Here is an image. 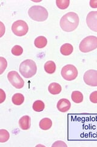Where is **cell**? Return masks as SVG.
Instances as JSON below:
<instances>
[{
	"label": "cell",
	"mask_w": 97,
	"mask_h": 147,
	"mask_svg": "<svg viewBox=\"0 0 97 147\" xmlns=\"http://www.w3.org/2000/svg\"><path fill=\"white\" fill-rule=\"evenodd\" d=\"M44 68L46 72L52 74L56 71V64L52 61H48L44 64Z\"/></svg>",
	"instance_id": "16"
},
{
	"label": "cell",
	"mask_w": 97,
	"mask_h": 147,
	"mask_svg": "<svg viewBox=\"0 0 97 147\" xmlns=\"http://www.w3.org/2000/svg\"><path fill=\"white\" fill-rule=\"evenodd\" d=\"M32 108H33L35 112H42L45 108V105L42 100H37L35 101L34 103L33 104Z\"/></svg>",
	"instance_id": "19"
},
{
	"label": "cell",
	"mask_w": 97,
	"mask_h": 147,
	"mask_svg": "<svg viewBox=\"0 0 97 147\" xmlns=\"http://www.w3.org/2000/svg\"><path fill=\"white\" fill-rule=\"evenodd\" d=\"M0 24H1V35H0V37H1L4 35V32H5V27H4V25H3V24L2 22H1L0 23Z\"/></svg>",
	"instance_id": "28"
},
{
	"label": "cell",
	"mask_w": 97,
	"mask_h": 147,
	"mask_svg": "<svg viewBox=\"0 0 97 147\" xmlns=\"http://www.w3.org/2000/svg\"><path fill=\"white\" fill-rule=\"evenodd\" d=\"M80 19L75 12H70L64 15L60 20L59 25L61 29L66 32H72L77 29Z\"/></svg>",
	"instance_id": "1"
},
{
	"label": "cell",
	"mask_w": 97,
	"mask_h": 147,
	"mask_svg": "<svg viewBox=\"0 0 97 147\" xmlns=\"http://www.w3.org/2000/svg\"><path fill=\"white\" fill-rule=\"evenodd\" d=\"M10 138L9 132L6 129L0 130V143L6 142Z\"/></svg>",
	"instance_id": "20"
},
{
	"label": "cell",
	"mask_w": 97,
	"mask_h": 147,
	"mask_svg": "<svg viewBox=\"0 0 97 147\" xmlns=\"http://www.w3.org/2000/svg\"><path fill=\"white\" fill-rule=\"evenodd\" d=\"M11 52L15 56H20L23 53V49L20 45H15L12 49Z\"/></svg>",
	"instance_id": "22"
},
{
	"label": "cell",
	"mask_w": 97,
	"mask_h": 147,
	"mask_svg": "<svg viewBox=\"0 0 97 147\" xmlns=\"http://www.w3.org/2000/svg\"><path fill=\"white\" fill-rule=\"evenodd\" d=\"M0 74H2L7 66L6 59L3 57H0Z\"/></svg>",
	"instance_id": "23"
},
{
	"label": "cell",
	"mask_w": 97,
	"mask_h": 147,
	"mask_svg": "<svg viewBox=\"0 0 97 147\" xmlns=\"http://www.w3.org/2000/svg\"><path fill=\"white\" fill-rule=\"evenodd\" d=\"M19 126L22 130H28L30 127V117L28 115L22 117L19 120Z\"/></svg>",
	"instance_id": "11"
},
{
	"label": "cell",
	"mask_w": 97,
	"mask_h": 147,
	"mask_svg": "<svg viewBox=\"0 0 97 147\" xmlns=\"http://www.w3.org/2000/svg\"><path fill=\"white\" fill-rule=\"evenodd\" d=\"M19 70L23 77L26 79H29L36 74L37 67L34 61L32 59H26L20 64Z\"/></svg>",
	"instance_id": "2"
},
{
	"label": "cell",
	"mask_w": 97,
	"mask_h": 147,
	"mask_svg": "<svg viewBox=\"0 0 97 147\" xmlns=\"http://www.w3.org/2000/svg\"><path fill=\"white\" fill-rule=\"evenodd\" d=\"M71 107V102L67 99H60L57 103V109L59 112H66L70 110Z\"/></svg>",
	"instance_id": "10"
},
{
	"label": "cell",
	"mask_w": 97,
	"mask_h": 147,
	"mask_svg": "<svg viewBox=\"0 0 97 147\" xmlns=\"http://www.w3.org/2000/svg\"><path fill=\"white\" fill-rule=\"evenodd\" d=\"M35 46L36 48L43 49L48 44V40L44 36H38L35 39Z\"/></svg>",
	"instance_id": "13"
},
{
	"label": "cell",
	"mask_w": 97,
	"mask_h": 147,
	"mask_svg": "<svg viewBox=\"0 0 97 147\" xmlns=\"http://www.w3.org/2000/svg\"><path fill=\"white\" fill-rule=\"evenodd\" d=\"M0 91H1V93H0V103H3L4 100H6V96L5 93H4V91L1 89L0 90Z\"/></svg>",
	"instance_id": "26"
},
{
	"label": "cell",
	"mask_w": 97,
	"mask_h": 147,
	"mask_svg": "<svg viewBox=\"0 0 97 147\" xmlns=\"http://www.w3.org/2000/svg\"><path fill=\"white\" fill-rule=\"evenodd\" d=\"M90 102L94 104H97V91H95L90 94L89 97Z\"/></svg>",
	"instance_id": "24"
},
{
	"label": "cell",
	"mask_w": 97,
	"mask_h": 147,
	"mask_svg": "<svg viewBox=\"0 0 97 147\" xmlns=\"http://www.w3.org/2000/svg\"><path fill=\"white\" fill-rule=\"evenodd\" d=\"M86 24L92 31L97 32V11H92L87 14Z\"/></svg>",
	"instance_id": "9"
},
{
	"label": "cell",
	"mask_w": 97,
	"mask_h": 147,
	"mask_svg": "<svg viewBox=\"0 0 97 147\" xmlns=\"http://www.w3.org/2000/svg\"><path fill=\"white\" fill-rule=\"evenodd\" d=\"M97 49V37L89 36L83 39L80 44L79 49L82 53H87Z\"/></svg>",
	"instance_id": "4"
},
{
	"label": "cell",
	"mask_w": 97,
	"mask_h": 147,
	"mask_svg": "<svg viewBox=\"0 0 97 147\" xmlns=\"http://www.w3.org/2000/svg\"><path fill=\"white\" fill-rule=\"evenodd\" d=\"M56 4L59 9H66L69 7L70 1L69 0H57Z\"/></svg>",
	"instance_id": "21"
},
{
	"label": "cell",
	"mask_w": 97,
	"mask_h": 147,
	"mask_svg": "<svg viewBox=\"0 0 97 147\" xmlns=\"http://www.w3.org/2000/svg\"><path fill=\"white\" fill-rule=\"evenodd\" d=\"M73 51V46L69 43H66L63 44L61 48H60V52L64 56H69Z\"/></svg>",
	"instance_id": "14"
},
{
	"label": "cell",
	"mask_w": 97,
	"mask_h": 147,
	"mask_svg": "<svg viewBox=\"0 0 97 147\" xmlns=\"http://www.w3.org/2000/svg\"><path fill=\"white\" fill-rule=\"evenodd\" d=\"M72 100L75 103L79 104L82 102L83 100V95L81 93V92L78 91H74L72 92L71 95Z\"/></svg>",
	"instance_id": "17"
},
{
	"label": "cell",
	"mask_w": 97,
	"mask_h": 147,
	"mask_svg": "<svg viewBox=\"0 0 97 147\" xmlns=\"http://www.w3.org/2000/svg\"><path fill=\"white\" fill-rule=\"evenodd\" d=\"M89 4L92 8H97V0H90Z\"/></svg>",
	"instance_id": "27"
},
{
	"label": "cell",
	"mask_w": 97,
	"mask_h": 147,
	"mask_svg": "<svg viewBox=\"0 0 97 147\" xmlns=\"http://www.w3.org/2000/svg\"><path fill=\"white\" fill-rule=\"evenodd\" d=\"M7 79L9 82L16 89H21L24 85V81L16 71L9 72L7 74Z\"/></svg>",
	"instance_id": "7"
},
{
	"label": "cell",
	"mask_w": 97,
	"mask_h": 147,
	"mask_svg": "<svg viewBox=\"0 0 97 147\" xmlns=\"http://www.w3.org/2000/svg\"><path fill=\"white\" fill-rule=\"evenodd\" d=\"M61 76L63 79L67 81L75 80L78 76V72L77 67L72 64H67L64 66L61 69Z\"/></svg>",
	"instance_id": "5"
},
{
	"label": "cell",
	"mask_w": 97,
	"mask_h": 147,
	"mask_svg": "<svg viewBox=\"0 0 97 147\" xmlns=\"http://www.w3.org/2000/svg\"><path fill=\"white\" fill-rule=\"evenodd\" d=\"M85 84L90 86H97V71L90 69L87 71L83 76Z\"/></svg>",
	"instance_id": "8"
},
{
	"label": "cell",
	"mask_w": 97,
	"mask_h": 147,
	"mask_svg": "<svg viewBox=\"0 0 97 147\" xmlns=\"http://www.w3.org/2000/svg\"><path fill=\"white\" fill-rule=\"evenodd\" d=\"M28 14L32 20L36 22H44L49 16L47 9L41 6H32L29 9Z\"/></svg>",
	"instance_id": "3"
},
{
	"label": "cell",
	"mask_w": 97,
	"mask_h": 147,
	"mask_svg": "<svg viewBox=\"0 0 97 147\" xmlns=\"http://www.w3.org/2000/svg\"><path fill=\"white\" fill-rule=\"evenodd\" d=\"M12 102L16 105H21L24 101V96L21 93H16L12 96Z\"/></svg>",
	"instance_id": "18"
},
{
	"label": "cell",
	"mask_w": 97,
	"mask_h": 147,
	"mask_svg": "<svg viewBox=\"0 0 97 147\" xmlns=\"http://www.w3.org/2000/svg\"><path fill=\"white\" fill-rule=\"evenodd\" d=\"M39 126L42 130H49L52 126V121L50 118H45L40 121Z\"/></svg>",
	"instance_id": "15"
},
{
	"label": "cell",
	"mask_w": 97,
	"mask_h": 147,
	"mask_svg": "<svg viewBox=\"0 0 97 147\" xmlns=\"http://www.w3.org/2000/svg\"><path fill=\"white\" fill-rule=\"evenodd\" d=\"M52 146H65V147H67V145L64 143V142L63 141H60V140H58V141H57L55 142V143L52 145Z\"/></svg>",
	"instance_id": "25"
},
{
	"label": "cell",
	"mask_w": 97,
	"mask_h": 147,
	"mask_svg": "<svg viewBox=\"0 0 97 147\" xmlns=\"http://www.w3.org/2000/svg\"><path fill=\"white\" fill-rule=\"evenodd\" d=\"M12 32L17 36H23L26 35L29 31V26L24 20H19L15 22L12 26Z\"/></svg>",
	"instance_id": "6"
},
{
	"label": "cell",
	"mask_w": 97,
	"mask_h": 147,
	"mask_svg": "<svg viewBox=\"0 0 97 147\" xmlns=\"http://www.w3.org/2000/svg\"><path fill=\"white\" fill-rule=\"evenodd\" d=\"M48 90L50 94L56 95L61 93L62 88H61V86L59 84H58V83L53 82L49 85L48 87Z\"/></svg>",
	"instance_id": "12"
}]
</instances>
